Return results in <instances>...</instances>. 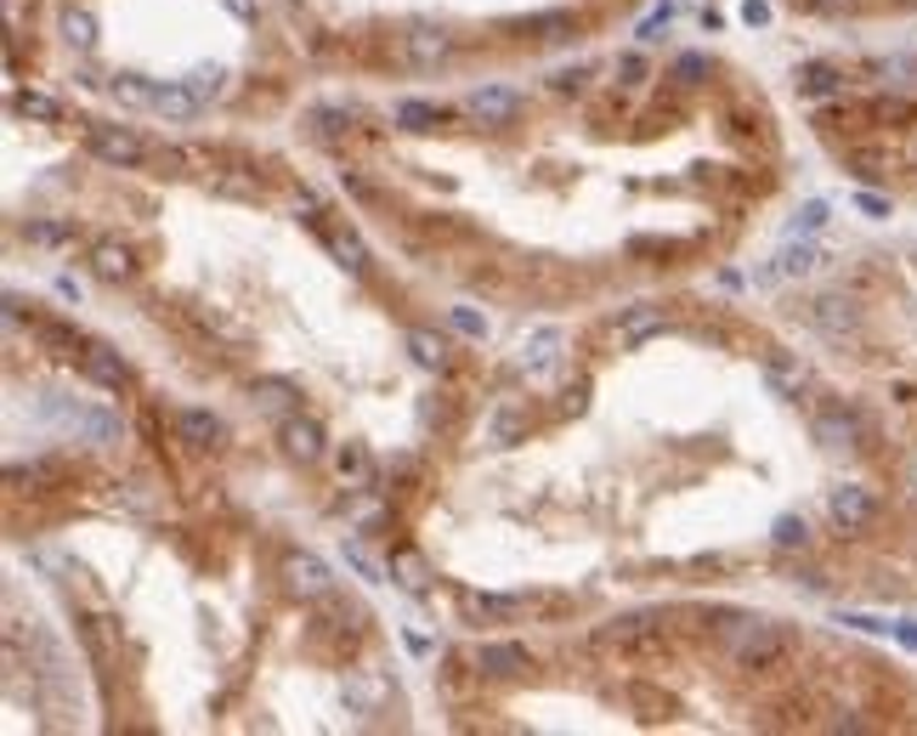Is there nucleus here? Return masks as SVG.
<instances>
[{
    "label": "nucleus",
    "instance_id": "nucleus-10",
    "mask_svg": "<svg viewBox=\"0 0 917 736\" xmlns=\"http://www.w3.org/2000/svg\"><path fill=\"white\" fill-rule=\"evenodd\" d=\"M278 442H283V454L295 459V465H317L323 454H329V436H323V425L312 419V414H283L278 419Z\"/></svg>",
    "mask_w": 917,
    "mask_h": 736
},
{
    "label": "nucleus",
    "instance_id": "nucleus-9",
    "mask_svg": "<svg viewBox=\"0 0 917 736\" xmlns=\"http://www.w3.org/2000/svg\"><path fill=\"white\" fill-rule=\"evenodd\" d=\"M459 612H465V623H488V629H499V623H521L527 618V601L521 595H499V589H465L459 595Z\"/></svg>",
    "mask_w": 917,
    "mask_h": 736
},
{
    "label": "nucleus",
    "instance_id": "nucleus-13",
    "mask_svg": "<svg viewBox=\"0 0 917 736\" xmlns=\"http://www.w3.org/2000/svg\"><path fill=\"white\" fill-rule=\"evenodd\" d=\"M810 436L822 442V448H861V436H866V419H861L855 408L833 403V408H822V414L810 419Z\"/></svg>",
    "mask_w": 917,
    "mask_h": 736
},
{
    "label": "nucleus",
    "instance_id": "nucleus-12",
    "mask_svg": "<svg viewBox=\"0 0 917 736\" xmlns=\"http://www.w3.org/2000/svg\"><path fill=\"white\" fill-rule=\"evenodd\" d=\"M815 329H822L827 340H844V334H861V301H850V294H815L810 312H804Z\"/></svg>",
    "mask_w": 917,
    "mask_h": 736
},
{
    "label": "nucleus",
    "instance_id": "nucleus-8",
    "mask_svg": "<svg viewBox=\"0 0 917 736\" xmlns=\"http://www.w3.org/2000/svg\"><path fill=\"white\" fill-rule=\"evenodd\" d=\"M45 408H52L80 442H91V448H114V442L125 436V425L114 414H103V408H80V403H45Z\"/></svg>",
    "mask_w": 917,
    "mask_h": 736
},
{
    "label": "nucleus",
    "instance_id": "nucleus-47",
    "mask_svg": "<svg viewBox=\"0 0 917 736\" xmlns=\"http://www.w3.org/2000/svg\"><path fill=\"white\" fill-rule=\"evenodd\" d=\"M392 572H397V583H408V589H419V583H425V561H419L414 550H403V556L392 561Z\"/></svg>",
    "mask_w": 917,
    "mask_h": 736
},
{
    "label": "nucleus",
    "instance_id": "nucleus-16",
    "mask_svg": "<svg viewBox=\"0 0 917 736\" xmlns=\"http://www.w3.org/2000/svg\"><path fill=\"white\" fill-rule=\"evenodd\" d=\"M80 374L91 385H103V391H131V363L114 346H103V340H91V346L80 352Z\"/></svg>",
    "mask_w": 917,
    "mask_h": 736
},
{
    "label": "nucleus",
    "instance_id": "nucleus-42",
    "mask_svg": "<svg viewBox=\"0 0 917 736\" xmlns=\"http://www.w3.org/2000/svg\"><path fill=\"white\" fill-rule=\"evenodd\" d=\"M108 91L119 96V103H136V108H148V103H154V85L142 80V74H119V80H114Z\"/></svg>",
    "mask_w": 917,
    "mask_h": 736
},
{
    "label": "nucleus",
    "instance_id": "nucleus-49",
    "mask_svg": "<svg viewBox=\"0 0 917 736\" xmlns=\"http://www.w3.org/2000/svg\"><path fill=\"white\" fill-rule=\"evenodd\" d=\"M584 80H590V69H561V74H550V91L555 96H577V91H584Z\"/></svg>",
    "mask_w": 917,
    "mask_h": 736
},
{
    "label": "nucleus",
    "instance_id": "nucleus-11",
    "mask_svg": "<svg viewBox=\"0 0 917 736\" xmlns=\"http://www.w3.org/2000/svg\"><path fill=\"white\" fill-rule=\"evenodd\" d=\"M470 668L481 680H521L527 668H533V652H527L521 641H481L476 657H470Z\"/></svg>",
    "mask_w": 917,
    "mask_h": 736
},
{
    "label": "nucleus",
    "instance_id": "nucleus-21",
    "mask_svg": "<svg viewBox=\"0 0 917 736\" xmlns=\"http://www.w3.org/2000/svg\"><path fill=\"white\" fill-rule=\"evenodd\" d=\"M329 459H334V476H341V487H352V494H368V487H374V454L363 448V442H341Z\"/></svg>",
    "mask_w": 917,
    "mask_h": 736
},
{
    "label": "nucleus",
    "instance_id": "nucleus-29",
    "mask_svg": "<svg viewBox=\"0 0 917 736\" xmlns=\"http://www.w3.org/2000/svg\"><path fill=\"white\" fill-rule=\"evenodd\" d=\"M764 385L777 391V397H799V385H804V363L788 357V352H770L764 357Z\"/></svg>",
    "mask_w": 917,
    "mask_h": 736
},
{
    "label": "nucleus",
    "instance_id": "nucleus-45",
    "mask_svg": "<svg viewBox=\"0 0 917 736\" xmlns=\"http://www.w3.org/2000/svg\"><path fill=\"white\" fill-rule=\"evenodd\" d=\"M674 23V0H663V7H652L646 18H640V29H635V40H663V29Z\"/></svg>",
    "mask_w": 917,
    "mask_h": 736
},
{
    "label": "nucleus",
    "instance_id": "nucleus-35",
    "mask_svg": "<svg viewBox=\"0 0 917 736\" xmlns=\"http://www.w3.org/2000/svg\"><path fill=\"white\" fill-rule=\"evenodd\" d=\"M833 221V205L827 199H804L799 210H793V221H788V238H810V232H822Z\"/></svg>",
    "mask_w": 917,
    "mask_h": 736
},
{
    "label": "nucleus",
    "instance_id": "nucleus-44",
    "mask_svg": "<svg viewBox=\"0 0 917 736\" xmlns=\"http://www.w3.org/2000/svg\"><path fill=\"white\" fill-rule=\"evenodd\" d=\"M617 85H623V91H640V85H646V58H640V52H623V58H617Z\"/></svg>",
    "mask_w": 917,
    "mask_h": 736
},
{
    "label": "nucleus",
    "instance_id": "nucleus-48",
    "mask_svg": "<svg viewBox=\"0 0 917 736\" xmlns=\"http://www.w3.org/2000/svg\"><path fill=\"white\" fill-rule=\"evenodd\" d=\"M799 7L815 18H850V12H861V0H799Z\"/></svg>",
    "mask_w": 917,
    "mask_h": 736
},
{
    "label": "nucleus",
    "instance_id": "nucleus-2",
    "mask_svg": "<svg viewBox=\"0 0 917 736\" xmlns=\"http://www.w3.org/2000/svg\"><path fill=\"white\" fill-rule=\"evenodd\" d=\"M726 652L742 674H782L799 652V634L788 623H770V618H737Z\"/></svg>",
    "mask_w": 917,
    "mask_h": 736
},
{
    "label": "nucleus",
    "instance_id": "nucleus-31",
    "mask_svg": "<svg viewBox=\"0 0 917 736\" xmlns=\"http://www.w3.org/2000/svg\"><path fill=\"white\" fill-rule=\"evenodd\" d=\"M12 114L18 120H34V125H58L63 120V103L45 91H12Z\"/></svg>",
    "mask_w": 917,
    "mask_h": 736
},
{
    "label": "nucleus",
    "instance_id": "nucleus-39",
    "mask_svg": "<svg viewBox=\"0 0 917 736\" xmlns=\"http://www.w3.org/2000/svg\"><path fill=\"white\" fill-rule=\"evenodd\" d=\"M668 80H674V85H680V91H697V85L708 80V58H702V52H686V58H674Z\"/></svg>",
    "mask_w": 917,
    "mask_h": 736
},
{
    "label": "nucleus",
    "instance_id": "nucleus-5",
    "mask_svg": "<svg viewBox=\"0 0 917 736\" xmlns=\"http://www.w3.org/2000/svg\"><path fill=\"white\" fill-rule=\"evenodd\" d=\"M521 108H527V96H521V91H510V85H476V91L465 96V120L488 125V131L515 125V120H521Z\"/></svg>",
    "mask_w": 917,
    "mask_h": 736
},
{
    "label": "nucleus",
    "instance_id": "nucleus-37",
    "mask_svg": "<svg viewBox=\"0 0 917 736\" xmlns=\"http://www.w3.org/2000/svg\"><path fill=\"white\" fill-rule=\"evenodd\" d=\"M629 703L640 708V719H668V714H674V697H668V692H657V685H646V680H635V685H629Z\"/></svg>",
    "mask_w": 917,
    "mask_h": 736
},
{
    "label": "nucleus",
    "instance_id": "nucleus-6",
    "mask_svg": "<svg viewBox=\"0 0 917 736\" xmlns=\"http://www.w3.org/2000/svg\"><path fill=\"white\" fill-rule=\"evenodd\" d=\"M403 58H408V69H419V74L442 69V63L454 58V34H448L442 23H408V29H403Z\"/></svg>",
    "mask_w": 917,
    "mask_h": 736
},
{
    "label": "nucleus",
    "instance_id": "nucleus-22",
    "mask_svg": "<svg viewBox=\"0 0 917 736\" xmlns=\"http://www.w3.org/2000/svg\"><path fill=\"white\" fill-rule=\"evenodd\" d=\"M442 120H448V108L442 103H425V96H397V103H392V125L408 131V136H430Z\"/></svg>",
    "mask_w": 917,
    "mask_h": 736
},
{
    "label": "nucleus",
    "instance_id": "nucleus-7",
    "mask_svg": "<svg viewBox=\"0 0 917 736\" xmlns=\"http://www.w3.org/2000/svg\"><path fill=\"white\" fill-rule=\"evenodd\" d=\"M827 516L838 532H866L878 521V499H873V487H861V481H844L827 494Z\"/></svg>",
    "mask_w": 917,
    "mask_h": 736
},
{
    "label": "nucleus",
    "instance_id": "nucleus-46",
    "mask_svg": "<svg viewBox=\"0 0 917 736\" xmlns=\"http://www.w3.org/2000/svg\"><path fill=\"white\" fill-rule=\"evenodd\" d=\"M216 193H232V199H267V187L261 182H244V176H216Z\"/></svg>",
    "mask_w": 917,
    "mask_h": 736
},
{
    "label": "nucleus",
    "instance_id": "nucleus-34",
    "mask_svg": "<svg viewBox=\"0 0 917 736\" xmlns=\"http://www.w3.org/2000/svg\"><path fill=\"white\" fill-rule=\"evenodd\" d=\"M63 45H69V52H91V45H96V18L85 7L63 12Z\"/></svg>",
    "mask_w": 917,
    "mask_h": 736
},
{
    "label": "nucleus",
    "instance_id": "nucleus-36",
    "mask_svg": "<svg viewBox=\"0 0 917 736\" xmlns=\"http://www.w3.org/2000/svg\"><path fill=\"white\" fill-rule=\"evenodd\" d=\"M770 545L777 550H810V521L804 516H777L770 521Z\"/></svg>",
    "mask_w": 917,
    "mask_h": 736
},
{
    "label": "nucleus",
    "instance_id": "nucleus-56",
    "mask_svg": "<svg viewBox=\"0 0 917 736\" xmlns=\"http://www.w3.org/2000/svg\"><path fill=\"white\" fill-rule=\"evenodd\" d=\"M911 170H917V142H911Z\"/></svg>",
    "mask_w": 917,
    "mask_h": 736
},
{
    "label": "nucleus",
    "instance_id": "nucleus-24",
    "mask_svg": "<svg viewBox=\"0 0 917 736\" xmlns=\"http://www.w3.org/2000/svg\"><path fill=\"white\" fill-rule=\"evenodd\" d=\"M668 329L663 307H629L617 318V346H646V340H657Z\"/></svg>",
    "mask_w": 917,
    "mask_h": 736
},
{
    "label": "nucleus",
    "instance_id": "nucleus-30",
    "mask_svg": "<svg viewBox=\"0 0 917 736\" xmlns=\"http://www.w3.org/2000/svg\"><path fill=\"white\" fill-rule=\"evenodd\" d=\"M346 120H352L346 108H329V103H317V108L306 114V131H312V142L334 147V142H346V136H352V125H346Z\"/></svg>",
    "mask_w": 917,
    "mask_h": 736
},
{
    "label": "nucleus",
    "instance_id": "nucleus-17",
    "mask_svg": "<svg viewBox=\"0 0 917 736\" xmlns=\"http://www.w3.org/2000/svg\"><path fill=\"white\" fill-rule=\"evenodd\" d=\"M521 29V40H533V45H566V40H577V12H566V7H550V12H533V18H521L515 23Z\"/></svg>",
    "mask_w": 917,
    "mask_h": 736
},
{
    "label": "nucleus",
    "instance_id": "nucleus-14",
    "mask_svg": "<svg viewBox=\"0 0 917 736\" xmlns=\"http://www.w3.org/2000/svg\"><path fill=\"white\" fill-rule=\"evenodd\" d=\"M29 334H34V346L45 352V357H58V363H74L91 340L74 329V323H63V318H29Z\"/></svg>",
    "mask_w": 917,
    "mask_h": 736
},
{
    "label": "nucleus",
    "instance_id": "nucleus-1",
    "mask_svg": "<svg viewBox=\"0 0 917 736\" xmlns=\"http://www.w3.org/2000/svg\"><path fill=\"white\" fill-rule=\"evenodd\" d=\"M590 646H595V652H612V657H629V663H646V668L674 657V641H668L663 612H617V618L595 623Z\"/></svg>",
    "mask_w": 917,
    "mask_h": 736
},
{
    "label": "nucleus",
    "instance_id": "nucleus-41",
    "mask_svg": "<svg viewBox=\"0 0 917 736\" xmlns=\"http://www.w3.org/2000/svg\"><path fill=\"white\" fill-rule=\"evenodd\" d=\"M346 567L357 572V578H368V583H385V578H392V567H379L363 545H357V538H352V545H346Z\"/></svg>",
    "mask_w": 917,
    "mask_h": 736
},
{
    "label": "nucleus",
    "instance_id": "nucleus-3",
    "mask_svg": "<svg viewBox=\"0 0 917 736\" xmlns=\"http://www.w3.org/2000/svg\"><path fill=\"white\" fill-rule=\"evenodd\" d=\"M85 154H91L96 165H108V170H136V165H148V159H154V147L142 142L131 125L91 120V125H85Z\"/></svg>",
    "mask_w": 917,
    "mask_h": 736
},
{
    "label": "nucleus",
    "instance_id": "nucleus-38",
    "mask_svg": "<svg viewBox=\"0 0 917 736\" xmlns=\"http://www.w3.org/2000/svg\"><path fill=\"white\" fill-rule=\"evenodd\" d=\"M521 431H527V414L521 408H499L493 425H488V442H493V448H515Z\"/></svg>",
    "mask_w": 917,
    "mask_h": 736
},
{
    "label": "nucleus",
    "instance_id": "nucleus-43",
    "mask_svg": "<svg viewBox=\"0 0 917 736\" xmlns=\"http://www.w3.org/2000/svg\"><path fill=\"white\" fill-rule=\"evenodd\" d=\"M448 323H454L465 340H488V318H481L476 307H448Z\"/></svg>",
    "mask_w": 917,
    "mask_h": 736
},
{
    "label": "nucleus",
    "instance_id": "nucleus-19",
    "mask_svg": "<svg viewBox=\"0 0 917 736\" xmlns=\"http://www.w3.org/2000/svg\"><path fill=\"white\" fill-rule=\"evenodd\" d=\"M793 91L804 103H827V96H844V69L838 63H799L793 69Z\"/></svg>",
    "mask_w": 917,
    "mask_h": 736
},
{
    "label": "nucleus",
    "instance_id": "nucleus-54",
    "mask_svg": "<svg viewBox=\"0 0 917 736\" xmlns=\"http://www.w3.org/2000/svg\"><path fill=\"white\" fill-rule=\"evenodd\" d=\"M221 7H227V12L238 18V23H256V12H261L256 0H221Z\"/></svg>",
    "mask_w": 917,
    "mask_h": 736
},
{
    "label": "nucleus",
    "instance_id": "nucleus-26",
    "mask_svg": "<svg viewBox=\"0 0 917 736\" xmlns=\"http://www.w3.org/2000/svg\"><path fill=\"white\" fill-rule=\"evenodd\" d=\"M154 114H165V120H199L205 114V103L192 96L181 80H170V85H154V103H148Z\"/></svg>",
    "mask_w": 917,
    "mask_h": 736
},
{
    "label": "nucleus",
    "instance_id": "nucleus-15",
    "mask_svg": "<svg viewBox=\"0 0 917 736\" xmlns=\"http://www.w3.org/2000/svg\"><path fill=\"white\" fill-rule=\"evenodd\" d=\"M561 346H566V334H561L555 323H539V329H527V334L515 340V363H521L527 374H544V369L561 363Z\"/></svg>",
    "mask_w": 917,
    "mask_h": 736
},
{
    "label": "nucleus",
    "instance_id": "nucleus-52",
    "mask_svg": "<svg viewBox=\"0 0 917 736\" xmlns=\"http://www.w3.org/2000/svg\"><path fill=\"white\" fill-rule=\"evenodd\" d=\"M341 182H346V193H352V199H363V205L374 199V182H368V176H357V170H341Z\"/></svg>",
    "mask_w": 917,
    "mask_h": 736
},
{
    "label": "nucleus",
    "instance_id": "nucleus-51",
    "mask_svg": "<svg viewBox=\"0 0 917 736\" xmlns=\"http://www.w3.org/2000/svg\"><path fill=\"white\" fill-rule=\"evenodd\" d=\"M855 210L873 216V221H884V216H889V199H878V193H855Z\"/></svg>",
    "mask_w": 917,
    "mask_h": 736
},
{
    "label": "nucleus",
    "instance_id": "nucleus-4",
    "mask_svg": "<svg viewBox=\"0 0 917 736\" xmlns=\"http://www.w3.org/2000/svg\"><path fill=\"white\" fill-rule=\"evenodd\" d=\"M283 589L295 601H334V572H329V561H317L312 550H289L283 556Z\"/></svg>",
    "mask_w": 917,
    "mask_h": 736
},
{
    "label": "nucleus",
    "instance_id": "nucleus-55",
    "mask_svg": "<svg viewBox=\"0 0 917 736\" xmlns=\"http://www.w3.org/2000/svg\"><path fill=\"white\" fill-rule=\"evenodd\" d=\"M895 634H900V646H911V652H917V623H895Z\"/></svg>",
    "mask_w": 917,
    "mask_h": 736
},
{
    "label": "nucleus",
    "instance_id": "nucleus-18",
    "mask_svg": "<svg viewBox=\"0 0 917 736\" xmlns=\"http://www.w3.org/2000/svg\"><path fill=\"white\" fill-rule=\"evenodd\" d=\"M250 403L261 408V414H295L301 408V385L295 380H289V374H256L250 380Z\"/></svg>",
    "mask_w": 917,
    "mask_h": 736
},
{
    "label": "nucleus",
    "instance_id": "nucleus-25",
    "mask_svg": "<svg viewBox=\"0 0 917 736\" xmlns=\"http://www.w3.org/2000/svg\"><path fill=\"white\" fill-rule=\"evenodd\" d=\"M403 346H408V357H414L419 369H437V374H442V369L454 363V346H448L442 334H430V329H408Z\"/></svg>",
    "mask_w": 917,
    "mask_h": 736
},
{
    "label": "nucleus",
    "instance_id": "nucleus-53",
    "mask_svg": "<svg viewBox=\"0 0 917 736\" xmlns=\"http://www.w3.org/2000/svg\"><path fill=\"white\" fill-rule=\"evenodd\" d=\"M742 23H748V29H764V23H770V7H764V0H748V7H742Z\"/></svg>",
    "mask_w": 917,
    "mask_h": 736
},
{
    "label": "nucleus",
    "instance_id": "nucleus-50",
    "mask_svg": "<svg viewBox=\"0 0 917 736\" xmlns=\"http://www.w3.org/2000/svg\"><path fill=\"white\" fill-rule=\"evenodd\" d=\"M584 408H590V380H577L561 391V414H584Z\"/></svg>",
    "mask_w": 917,
    "mask_h": 736
},
{
    "label": "nucleus",
    "instance_id": "nucleus-27",
    "mask_svg": "<svg viewBox=\"0 0 917 736\" xmlns=\"http://www.w3.org/2000/svg\"><path fill=\"white\" fill-rule=\"evenodd\" d=\"M822 261H827V256L815 250L810 238H788V243H782V256H777V278H810Z\"/></svg>",
    "mask_w": 917,
    "mask_h": 736
},
{
    "label": "nucleus",
    "instance_id": "nucleus-40",
    "mask_svg": "<svg viewBox=\"0 0 917 736\" xmlns=\"http://www.w3.org/2000/svg\"><path fill=\"white\" fill-rule=\"evenodd\" d=\"M23 238H29V243H45V250H58V243H74V227H69V221H29Z\"/></svg>",
    "mask_w": 917,
    "mask_h": 736
},
{
    "label": "nucleus",
    "instance_id": "nucleus-32",
    "mask_svg": "<svg viewBox=\"0 0 917 736\" xmlns=\"http://www.w3.org/2000/svg\"><path fill=\"white\" fill-rule=\"evenodd\" d=\"M181 85H187V91H192V96H199V103L210 108L216 96L227 91V69H221V63H199V69H187V80H181Z\"/></svg>",
    "mask_w": 917,
    "mask_h": 736
},
{
    "label": "nucleus",
    "instance_id": "nucleus-23",
    "mask_svg": "<svg viewBox=\"0 0 917 736\" xmlns=\"http://www.w3.org/2000/svg\"><path fill=\"white\" fill-rule=\"evenodd\" d=\"M91 272L103 278V283H131V278H136V256H131V243L103 238V243L91 250Z\"/></svg>",
    "mask_w": 917,
    "mask_h": 736
},
{
    "label": "nucleus",
    "instance_id": "nucleus-33",
    "mask_svg": "<svg viewBox=\"0 0 917 736\" xmlns=\"http://www.w3.org/2000/svg\"><path fill=\"white\" fill-rule=\"evenodd\" d=\"M844 165L855 182H889V154H878V147H850Z\"/></svg>",
    "mask_w": 917,
    "mask_h": 736
},
{
    "label": "nucleus",
    "instance_id": "nucleus-20",
    "mask_svg": "<svg viewBox=\"0 0 917 736\" xmlns=\"http://www.w3.org/2000/svg\"><path fill=\"white\" fill-rule=\"evenodd\" d=\"M176 436L187 442V448H221V442H227V425H221V414H210V408H176Z\"/></svg>",
    "mask_w": 917,
    "mask_h": 736
},
{
    "label": "nucleus",
    "instance_id": "nucleus-28",
    "mask_svg": "<svg viewBox=\"0 0 917 736\" xmlns=\"http://www.w3.org/2000/svg\"><path fill=\"white\" fill-rule=\"evenodd\" d=\"M323 243H329V256L341 261L346 272H368V250H363V238L352 227H323Z\"/></svg>",
    "mask_w": 917,
    "mask_h": 736
}]
</instances>
